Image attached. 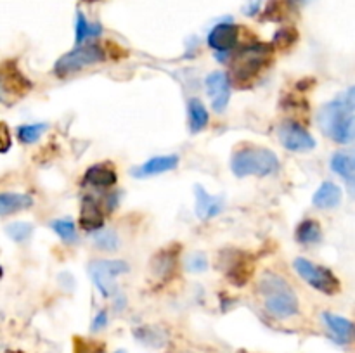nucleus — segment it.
<instances>
[{
  "instance_id": "obj_7",
  "label": "nucleus",
  "mask_w": 355,
  "mask_h": 353,
  "mask_svg": "<svg viewBox=\"0 0 355 353\" xmlns=\"http://www.w3.org/2000/svg\"><path fill=\"white\" fill-rule=\"evenodd\" d=\"M128 263L125 260H96L89 265V275L99 293L110 298L116 291V277L128 272Z\"/></svg>"
},
{
  "instance_id": "obj_29",
  "label": "nucleus",
  "mask_w": 355,
  "mask_h": 353,
  "mask_svg": "<svg viewBox=\"0 0 355 353\" xmlns=\"http://www.w3.org/2000/svg\"><path fill=\"white\" fill-rule=\"evenodd\" d=\"M186 269L193 273H201V272H207L208 270V260L207 255L203 253L196 251V253H191L186 260Z\"/></svg>"
},
{
  "instance_id": "obj_4",
  "label": "nucleus",
  "mask_w": 355,
  "mask_h": 353,
  "mask_svg": "<svg viewBox=\"0 0 355 353\" xmlns=\"http://www.w3.org/2000/svg\"><path fill=\"white\" fill-rule=\"evenodd\" d=\"M231 170L236 176H267L270 173H276L279 170V159L270 149L248 147L238 149L231 158Z\"/></svg>"
},
{
  "instance_id": "obj_12",
  "label": "nucleus",
  "mask_w": 355,
  "mask_h": 353,
  "mask_svg": "<svg viewBox=\"0 0 355 353\" xmlns=\"http://www.w3.org/2000/svg\"><path fill=\"white\" fill-rule=\"evenodd\" d=\"M239 40V26L232 23H220L208 33V45L217 54H229Z\"/></svg>"
},
{
  "instance_id": "obj_24",
  "label": "nucleus",
  "mask_w": 355,
  "mask_h": 353,
  "mask_svg": "<svg viewBox=\"0 0 355 353\" xmlns=\"http://www.w3.org/2000/svg\"><path fill=\"white\" fill-rule=\"evenodd\" d=\"M103 33V28L97 23H89L83 12H76V26H75V42L76 45H83L87 38H96Z\"/></svg>"
},
{
  "instance_id": "obj_20",
  "label": "nucleus",
  "mask_w": 355,
  "mask_h": 353,
  "mask_svg": "<svg viewBox=\"0 0 355 353\" xmlns=\"http://www.w3.org/2000/svg\"><path fill=\"white\" fill-rule=\"evenodd\" d=\"M33 206V197L24 192H2L0 194V217L14 215L17 211Z\"/></svg>"
},
{
  "instance_id": "obj_34",
  "label": "nucleus",
  "mask_w": 355,
  "mask_h": 353,
  "mask_svg": "<svg viewBox=\"0 0 355 353\" xmlns=\"http://www.w3.org/2000/svg\"><path fill=\"white\" fill-rule=\"evenodd\" d=\"M85 2H97V0H85Z\"/></svg>"
},
{
  "instance_id": "obj_6",
  "label": "nucleus",
  "mask_w": 355,
  "mask_h": 353,
  "mask_svg": "<svg viewBox=\"0 0 355 353\" xmlns=\"http://www.w3.org/2000/svg\"><path fill=\"white\" fill-rule=\"evenodd\" d=\"M293 269L305 282L314 289L321 291L324 294H336L342 289L338 277L329 269L321 265H315L307 258H295Z\"/></svg>"
},
{
  "instance_id": "obj_15",
  "label": "nucleus",
  "mask_w": 355,
  "mask_h": 353,
  "mask_svg": "<svg viewBox=\"0 0 355 353\" xmlns=\"http://www.w3.org/2000/svg\"><path fill=\"white\" fill-rule=\"evenodd\" d=\"M177 165H179V156H155V158L142 163L139 168H135L134 173L139 179H144V176L162 175V173L172 172L173 168H177Z\"/></svg>"
},
{
  "instance_id": "obj_8",
  "label": "nucleus",
  "mask_w": 355,
  "mask_h": 353,
  "mask_svg": "<svg viewBox=\"0 0 355 353\" xmlns=\"http://www.w3.org/2000/svg\"><path fill=\"white\" fill-rule=\"evenodd\" d=\"M30 89L31 83L14 62L2 64L0 68V102L9 106L14 102V99L24 96Z\"/></svg>"
},
{
  "instance_id": "obj_11",
  "label": "nucleus",
  "mask_w": 355,
  "mask_h": 353,
  "mask_svg": "<svg viewBox=\"0 0 355 353\" xmlns=\"http://www.w3.org/2000/svg\"><path fill=\"white\" fill-rule=\"evenodd\" d=\"M208 97L211 100V107L215 113H224L231 100V82L224 71H214L205 80Z\"/></svg>"
},
{
  "instance_id": "obj_9",
  "label": "nucleus",
  "mask_w": 355,
  "mask_h": 353,
  "mask_svg": "<svg viewBox=\"0 0 355 353\" xmlns=\"http://www.w3.org/2000/svg\"><path fill=\"white\" fill-rule=\"evenodd\" d=\"M222 270L234 286H243L253 273V260L238 249H227L222 253Z\"/></svg>"
},
{
  "instance_id": "obj_3",
  "label": "nucleus",
  "mask_w": 355,
  "mask_h": 353,
  "mask_svg": "<svg viewBox=\"0 0 355 353\" xmlns=\"http://www.w3.org/2000/svg\"><path fill=\"white\" fill-rule=\"evenodd\" d=\"M272 45L252 44L236 54L231 64V80L238 87H246L257 78L272 61Z\"/></svg>"
},
{
  "instance_id": "obj_1",
  "label": "nucleus",
  "mask_w": 355,
  "mask_h": 353,
  "mask_svg": "<svg viewBox=\"0 0 355 353\" xmlns=\"http://www.w3.org/2000/svg\"><path fill=\"white\" fill-rule=\"evenodd\" d=\"M318 125L326 137L336 144H350L355 134V89L324 104L318 113Z\"/></svg>"
},
{
  "instance_id": "obj_35",
  "label": "nucleus",
  "mask_w": 355,
  "mask_h": 353,
  "mask_svg": "<svg viewBox=\"0 0 355 353\" xmlns=\"http://www.w3.org/2000/svg\"><path fill=\"white\" fill-rule=\"evenodd\" d=\"M0 277H2V266H0Z\"/></svg>"
},
{
  "instance_id": "obj_30",
  "label": "nucleus",
  "mask_w": 355,
  "mask_h": 353,
  "mask_svg": "<svg viewBox=\"0 0 355 353\" xmlns=\"http://www.w3.org/2000/svg\"><path fill=\"white\" fill-rule=\"evenodd\" d=\"M297 38L298 33L295 28H283V30L277 31L276 37H274V45H276L277 48H288L297 42Z\"/></svg>"
},
{
  "instance_id": "obj_17",
  "label": "nucleus",
  "mask_w": 355,
  "mask_h": 353,
  "mask_svg": "<svg viewBox=\"0 0 355 353\" xmlns=\"http://www.w3.org/2000/svg\"><path fill=\"white\" fill-rule=\"evenodd\" d=\"M342 203V189L333 182H322L312 196V204L319 210H333Z\"/></svg>"
},
{
  "instance_id": "obj_5",
  "label": "nucleus",
  "mask_w": 355,
  "mask_h": 353,
  "mask_svg": "<svg viewBox=\"0 0 355 353\" xmlns=\"http://www.w3.org/2000/svg\"><path fill=\"white\" fill-rule=\"evenodd\" d=\"M106 59V52L96 44H87V45H78L73 51L66 52L64 55L55 61L54 64V73L58 76H68L73 73L80 71L83 68H89V66L99 64Z\"/></svg>"
},
{
  "instance_id": "obj_25",
  "label": "nucleus",
  "mask_w": 355,
  "mask_h": 353,
  "mask_svg": "<svg viewBox=\"0 0 355 353\" xmlns=\"http://www.w3.org/2000/svg\"><path fill=\"white\" fill-rule=\"evenodd\" d=\"M92 241L101 251L113 253L120 246V239H118V234L113 228H97V230L92 232Z\"/></svg>"
},
{
  "instance_id": "obj_18",
  "label": "nucleus",
  "mask_w": 355,
  "mask_h": 353,
  "mask_svg": "<svg viewBox=\"0 0 355 353\" xmlns=\"http://www.w3.org/2000/svg\"><path fill=\"white\" fill-rule=\"evenodd\" d=\"M331 170L336 175L342 176L350 189H354L355 182V156L352 151H338L331 158Z\"/></svg>"
},
{
  "instance_id": "obj_13",
  "label": "nucleus",
  "mask_w": 355,
  "mask_h": 353,
  "mask_svg": "<svg viewBox=\"0 0 355 353\" xmlns=\"http://www.w3.org/2000/svg\"><path fill=\"white\" fill-rule=\"evenodd\" d=\"M194 196H196V215L200 220H211L224 210V197L211 196L207 189L201 185H194Z\"/></svg>"
},
{
  "instance_id": "obj_26",
  "label": "nucleus",
  "mask_w": 355,
  "mask_h": 353,
  "mask_svg": "<svg viewBox=\"0 0 355 353\" xmlns=\"http://www.w3.org/2000/svg\"><path fill=\"white\" fill-rule=\"evenodd\" d=\"M6 234L9 235L14 242L23 244V242H26L28 239L31 237V234H33V225H31L30 221H12V224H9L6 227Z\"/></svg>"
},
{
  "instance_id": "obj_14",
  "label": "nucleus",
  "mask_w": 355,
  "mask_h": 353,
  "mask_svg": "<svg viewBox=\"0 0 355 353\" xmlns=\"http://www.w3.org/2000/svg\"><path fill=\"white\" fill-rule=\"evenodd\" d=\"M322 322H324L326 327L331 332L333 339L340 345H347V343L352 341L354 336V324L352 320H349L347 317L342 315L331 314V311H322Z\"/></svg>"
},
{
  "instance_id": "obj_10",
  "label": "nucleus",
  "mask_w": 355,
  "mask_h": 353,
  "mask_svg": "<svg viewBox=\"0 0 355 353\" xmlns=\"http://www.w3.org/2000/svg\"><path fill=\"white\" fill-rule=\"evenodd\" d=\"M277 135H279L281 144L291 152H307L315 147L314 137L309 134L307 128L302 127L300 123H295V121L281 123Z\"/></svg>"
},
{
  "instance_id": "obj_23",
  "label": "nucleus",
  "mask_w": 355,
  "mask_h": 353,
  "mask_svg": "<svg viewBox=\"0 0 355 353\" xmlns=\"http://www.w3.org/2000/svg\"><path fill=\"white\" fill-rule=\"evenodd\" d=\"M187 113H189V128L193 134H198L203 128H207L210 116H208V111L205 107V104L200 99L193 97L187 104Z\"/></svg>"
},
{
  "instance_id": "obj_33",
  "label": "nucleus",
  "mask_w": 355,
  "mask_h": 353,
  "mask_svg": "<svg viewBox=\"0 0 355 353\" xmlns=\"http://www.w3.org/2000/svg\"><path fill=\"white\" fill-rule=\"evenodd\" d=\"M114 353H127V352H125V350H118V352H114Z\"/></svg>"
},
{
  "instance_id": "obj_28",
  "label": "nucleus",
  "mask_w": 355,
  "mask_h": 353,
  "mask_svg": "<svg viewBox=\"0 0 355 353\" xmlns=\"http://www.w3.org/2000/svg\"><path fill=\"white\" fill-rule=\"evenodd\" d=\"M51 227L64 242L76 241V225L75 221L69 220V218H59V220H54L51 224Z\"/></svg>"
},
{
  "instance_id": "obj_27",
  "label": "nucleus",
  "mask_w": 355,
  "mask_h": 353,
  "mask_svg": "<svg viewBox=\"0 0 355 353\" xmlns=\"http://www.w3.org/2000/svg\"><path fill=\"white\" fill-rule=\"evenodd\" d=\"M47 123H31V125H23V127L17 128V137L23 144H33L38 138L44 135V132L47 130Z\"/></svg>"
},
{
  "instance_id": "obj_21",
  "label": "nucleus",
  "mask_w": 355,
  "mask_h": 353,
  "mask_svg": "<svg viewBox=\"0 0 355 353\" xmlns=\"http://www.w3.org/2000/svg\"><path fill=\"white\" fill-rule=\"evenodd\" d=\"M177 251H179V248L163 249V251H159L158 255L153 258L151 269L156 277H162L163 279V277L172 275L173 269H175L177 265Z\"/></svg>"
},
{
  "instance_id": "obj_32",
  "label": "nucleus",
  "mask_w": 355,
  "mask_h": 353,
  "mask_svg": "<svg viewBox=\"0 0 355 353\" xmlns=\"http://www.w3.org/2000/svg\"><path fill=\"white\" fill-rule=\"evenodd\" d=\"M293 2H298V3H302V2H307V0H293Z\"/></svg>"
},
{
  "instance_id": "obj_2",
  "label": "nucleus",
  "mask_w": 355,
  "mask_h": 353,
  "mask_svg": "<svg viewBox=\"0 0 355 353\" xmlns=\"http://www.w3.org/2000/svg\"><path fill=\"white\" fill-rule=\"evenodd\" d=\"M259 291L267 311L276 318H290L298 314V298L290 284L277 273L266 272L260 277Z\"/></svg>"
},
{
  "instance_id": "obj_16",
  "label": "nucleus",
  "mask_w": 355,
  "mask_h": 353,
  "mask_svg": "<svg viewBox=\"0 0 355 353\" xmlns=\"http://www.w3.org/2000/svg\"><path fill=\"white\" fill-rule=\"evenodd\" d=\"M104 213L99 203L92 196H85L82 199V210H80V225L85 230L94 232L103 227Z\"/></svg>"
},
{
  "instance_id": "obj_19",
  "label": "nucleus",
  "mask_w": 355,
  "mask_h": 353,
  "mask_svg": "<svg viewBox=\"0 0 355 353\" xmlns=\"http://www.w3.org/2000/svg\"><path fill=\"white\" fill-rule=\"evenodd\" d=\"M85 183L96 187V189H110L116 183V172L106 163H99L87 170Z\"/></svg>"
},
{
  "instance_id": "obj_22",
  "label": "nucleus",
  "mask_w": 355,
  "mask_h": 353,
  "mask_svg": "<svg viewBox=\"0 0 355 353\" xmlns=\"http://www.w3.org/2000/svg\"><path fill=\"white\" fill-rule=\"evenodd\" d=\"M295 239L304 246H311V244H318V242H321L322 230L319 221L312 220V218H307V220L302 221V224L297 227V232H295Z\"/></svg>"
},
{
  "instance_id": "obj_31",
  "label": "nucleus",
  "mask_w": 355,
  "mask_h": 353,
  "mask_svg": "<svg viewBox=\"0 0 355 353\" xmlns=\"http://www.w3.org/2000/svg\"><path fill=\"white\" fill-rule=\"evenodd\" d=\"M107 325V311L106 310H101L99 314L96 315V318H94L92 322V331H101V329H104Z\"/></svg>"
}]
</instances>
